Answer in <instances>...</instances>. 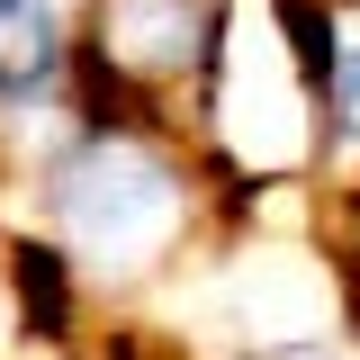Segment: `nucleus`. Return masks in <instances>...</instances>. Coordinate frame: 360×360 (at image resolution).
Returning a JSON list of instances; mask_svg holds the SVG:
<instances>
[{
  "label": "nucleus",
  "instance_id": "nucleus-2",
  "mask_svg": "<svg viewBox=\"0 0 360 360\" xmlns=\"http://www.w3.org/2000/svg\"><path fill=\"white\" fill-rule=\"evenodd\" d=\"M198 162L252 198H288L324 172V117H315L297 9H279V0L225 9V37L198 82Z\"/></svg>",
  "mask_w": 360,
  "mask_h": 360
},
{
  "label": "nucleus",
  "instance_id": "nucleus-5",
  "mask_svg": "<svg viewBox=\"0 0 360 360\" xmlns=\"http://www.w3.org/2000/svg\"><path fill=\"white\" fill-rule=\"evenodd\" d=\"M234 360H360V324L315 333V342H270V352H234Z\"/></svg>",
  "mask_w": 360,
  "mask_h": 360
},
{
  "label": "nucleus",
  "instance_id": "nucleus-3",
  "mask_svg": "<svg viewBox=\"0 0 360 360\" xmlns=\"http://www.w3.org/2000/svg\"><path fill=\"white\" fill-rule=\"evenodd\" d=\"M225 9L234 0H82V99H135V117H153V99L198 90Z\"/></svg>",
  "mask_w": 360,
  "mask_h": 360
},
{
  "label": "nucleus",
  "instance_id": "nucleus-1",
  "mask_svg": "<svg viewBox=\"0 0 360 360\" xmlns=\"http://www.w3.org/2000/svg\"><path fill=\"white\" fill-rule=\"evenodd\" d=\"M27 234L90 315L135 324L217 234V172L135 108H82L27 172Z\"/></svg>",
  "mask_w": 360,
  "mask_h": 360
},
{
  "label": "nucleus",
  "instance_id": "nucleus-6",
  "mask_svg": "<svg viewBox=\"0 0 360 360\" xmlns=\"http://www.w3.org/2000/svg\"><path fill=\"white\" fill-rule=\"evenodd\" d=\"M342 270H352V297H360V189H352V243H342Z\"/></svg>",
  "mask_w": 360,
  "mask_h": 360
},
{
  "label": "nucleus",
  "instance_id": "nucleus-4",
  "mask_svg": "<svg viewBox=\"0 0 360 360\" xmlns=\"http://www.w3.org/2000/svg\"><path fill=\"white\" fill-rule=\"evenodd\" d=\"M72 99H82V0H0V127L54 153V135L82 117Z\"/></svg>",
  "mask_w": 360,
  "mask_h": 360
}]
</instances>
